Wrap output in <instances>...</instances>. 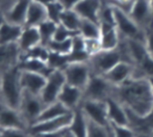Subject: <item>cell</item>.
<instances>
[{
	"instance_id": "obj_18",
	"label": "cell",
	"mask_w": 153,
	"mask_h": 137,
	"mask_svg": "<svg viewBox=\"0 0 153 137\" xmlns=\"http://www.w3.org/2000/svg\"><path fill=\"white\" fill-rule=\"evenodd\" d=\"M106 104L109 123L113 125L128 126V114L124 105L114 97L108 98Z\"/></svg>"
},
{
	"instance_id": "obj_12",
	"label": "cell",
	"mask_w": 153,
	"mask_h": 137,
	"mask_svg": "<svg viewBox=\"0 0 153 137\" xmlns=\"http://www.w3.org/2000/svg\"><path fill=\"white\" fill-rule=\"evenodd\" d=\"M128 14L143 30L153 23V12L149 0H134Z\"/></svg>"
},
{
	"instance_id": "obj_32",
	"label": "cell",
	"mask_w": 153,
	"mask_h": 137,
	"mask_svg": "<svg viewBox=\"0 0 153 137\" xmlns=\"http://www.w3.org/2000/svg\"><path fill=\"white\" fill-rule=\"evenodd\" d=\"M47 63L50 68H52L53 70H64L66 68V66L69 63L68 56L67 55L59 54V53L51 52L49 54V58L47 60Z\"/></svg>"
},
{
	"instance_id": "obj_34",
	"label": "cell",
	"mask_w": 153,
	"mask_h": 137,
	"mask_svg": "<svg viewBox=\"0 0 153 137\" xmlns=\"http://www.w3.org/2000/svg\"><path fill=\"white\" fill-rule=\"evenodd\" d=\"M88 137H113L111 125L109 127H102L90 122Z\"/></svg>"
},
{
	"instance_id": "obj_20",
	"label": "cell",
	"mask_w": 153,
	"mask_h": 137,
	"mask_svg": "<svg viewBox=\"0 0 153 137\" xmlns=\"http://www.w3.org/2000/svg\"><path fill=\"white\" fill-rule=\"evenodd\" d=\"M100 43L102 50H115L119 47L121 36L116 25L100 24Z\"/></svg>"
},
{
	"instance_id": "obj_15",
	"label": "cell",
	"mask_w": 153,
	"mask_h": 137,
	"mask_svg": "<svg viewBox=\"0 0 153 137\" xmlns=\"http://www.w3.org/2000/svg\"><path fill=\"white\" fill-rule=\"evenodd\" d=\"M133 72H134V66L132 63H129L127 61H120L103 76L113 85L118 86L130 79L133 76Z\"/></svg>"
},
{
	"instance_id": "obj_2",
	"label": "cell",
	"mask_w": 153,
	"mask_h": 137,
	"mask_svg": "<svg viewBox=\"0 0 153 137\" xmlns=\"http://www.w3.org/2000/svg\"><path fill=\"white\" fill-rule=\"evenodd\" d=\"M18 66H10L0 74V100L5 106L19 110L23 98Z\"/></svg>"
},
{
	"instance_id": "obj_6",
	"label": "cell",
	"mask_w": 153,
	"mask_h": 137,
	"mask_svg": "<svg viewBox=\"0 0 153 137\" xmlns=\"http://www.w3.org/2000/svg\"><path fill=\"white\" fill-rule=\"evenodd\" d=\"M68 84L85 89L91 78L92 71L88 61L85 63H70L62 70Z\"/></svg>"
},
{
	"instance_id": "obj_3",
	"label": "cell",
	"mask_w": 153,
	"mask_h": 137,
	"mask_svg": "<svg viewBox=\"0 0 153 137\" xmlns=\"http://www.w3.org/2000/svg\"><path fill=\"white\" fill-rule=\"evenodd\" d=\"M115 85H113L103 75L92 74L85 88L83 89V100L106 101L113 96Z\"/></svg>"
},
{
	"instance_id": "obj_1",
	"label": "cell",
	"mask_w": 153,
	"mask_h": 137,
	"mask_svg": "<svg viewBox=\"0 0 153 137\" xmlns=\"http://www.w3.org/2000/svg\"><path fill=\"white\" fill-rule=\"evenodd\" d=\"M111 97L121 102L129 111L141 116L147 114L153 107V89L148 78L131 77L115 86Z\"/></svg>"
},
{
	"instance_id": "obj_13",
	"label": "cell",
	"mask_w": 153,
	"mask_h": 137,
	"mask_svg": "<svg viewBox=\"0 0 153 137\" xmlns=\"http://www.w3.org/2000/svg\"><path fill=\"white\" fill-rule=\"evenodd\" d=\"M128 126L137 135H152L153 134V107L147 114L137 115L127 109Z\"/></svg>"
},
{
	"instance_id": "obj_47",
	"label": "cell",
	"mask_w": 153,
	"mask_h": 137,
	"mask_svg": "<svg viewBox=\"0 0 153 137\" xmlns=\"http://www.w3.org/2000/svg\"><path fill=\"white\" fill-rule=\"evenodd\" d=\"M30 137H32V136H30Z\"/></svg>"
},
{
	"instance_id": "obj_26",
	"label": "cell",
	"mask_w": 153,
	"mask_h": 137,
	"mask_svg": "<svg viewBox=\"0 0 153 137\" xmlns=\"http://www.w3.org/2000/svg\"><path fill=\"white\" fill-rule=\"evenodd\" d=\"M19 56H20V50L18 45H0V67L4 68L15 66L18 63Z\"/></svg>"
},
{
	"instance_id": "obj_28",
	"label": "cell",
	"mask_w": 153,
	"mask_h": 137,
	"mask_svg": "<svg viewBox=\"0 0 153 137\" xmlns=\"http://www.w3.org/2000/svg\"><path fill=\"white\" fill-rule=\"evenodd\" d=\"M81 20L82 19L80 18V16L74 10H65L64 13L62 14L61 21H59V24L64 25L69 30L78 33Z\"/></svg>"
},
{
	"instance_id": "obj_46",
	"label": "cell",
	"mask_w": 153,
	"mask_h": 137,
	"mask_svg": "<svg viewBox=\"0 0 153 137\" xmlns=\"http://www.w3.org/2000/svg\"><path fill=\"white\" fill-rule=\"evenodd\" d=\"M150 1V5H151V8H152V12H153V0H149Z\"/></svg>"
},
{
	"instance_id": "obj_30",
	"label": "cell",
	"mask_w": 153,
	"mask_h": 137,
	"mask_svg": "<svg viewBox=\"0 0 153 137\" xmlns=\"http://www.w3.org/2000/svg\"><path fill=\"white\" fill-rule=\"evenodd\" d=\"M57 23H54L50 20L45 21L44 23L38 26L39 31L41 34V44L44 46H48V44L53 40V35H54L55 29H56Z\"/></svg>"
},
{
	"instance_id": "obj_14",
	"label": "cell",
	"mask_w": 153,
	"mask_h": 137,
	"mask_svg": "<svg viewBox=\"0 0 153 137\" xmlns=\"http://www.w3.org/2000/svg\"><path fill=\"white\" fill-rule=\"evenodd\" d=\"M20 72V82L23 91L31 95L40 96L46 84V77L38 73L22 72V71Z\"/></svg>"
},
{
	"instance_id": "obj_21",
	"label": "cell",
	"mask_w": 153,
	"mask_h": 137,
	"mask_svg": "<svg viewBox=\"0 0 153 137\" xmlns=\"http://www.w3.org/2000/svg\"><path fill=\"white\" fill-rule=\"evenodd\" d=\"M19 70L22 72H31V73H38L43 76L47 77L53 72V68L48 66L46 61H43L38 58H31V57H24L20 58L17 63Z\"/></svg>"
},
{
	"instance_id": "obj_8",
	"label": "cell",
	"mask_w": 153,
	"mask_h": 137,
	"mask_svg": "<svg viewBox=\"0 0 153 137\" xmlns=\"http://www.w3.org/2000/svg\"><path fill=\"white\" fill-rule=\"evenodd\" d=\"M66 83V77L62 70H54L47 77L46 84L40 95L41 99L46 106L57 101L59 94Z\"/></svg>"
},
{
	"instance_id": "obj_41",
	"label": "cell",
	"mask_w": 153,
	"mask_h": 137,
	"mask_svg": "<svg viewBox=\"0 0 153 137\" xmlns=\"http://www.w3.org/2000/svg\"><path fill=\"white\" fill-rule=\"evenodd\" d=\"M65 10H74V7L81 1V0H59Z\"/></svg>"
},
{
	"instance_id": "obj_11",
	"label": "cell",
	"mask_w": 153,
	"mask_h": 137,
	"mask_svg": "<svg viewBox=\"0 0 153 137\" xmlns=\"http://www.w3.org/2000/svg\"><path fill=\"white\" fill-rule=\"evenodd\" d=\"M0 128L1 129H22L28 131V124L21 112L7 107L0 102Z\"/></svg>"
},
{
	"instance_id": "obj_4",
	"label": "cell",
	"mask_w": 153,
	"mask_h": 137,
	"mask_svg": "<svg viewBox=\"0 0 153 137\" xmlns=\"http://www.w3.org/2000/svg\"><path fill=\"white\" fill-rule=\"evenodd\" d=\"M114 8H115L116 27L119 31L120 36L122 38H129V40H137L145 42V30H143L131 19L128 13L115 5H114Z\"/></svg>"
},
{
	"instance_id": "obj_31",
	"label": "cell",
	"mask_w": 153,
	"mask_h": 137,
	"mask_svg": "<svg viewBox=\"0 0 153 137\" xmlns=\"http://www.w3.org/2000/svg\"><path fill=\"white\" fill-rule=\"evenodd\" d=\"M72 38H69V40L66 41H61V42L51 41L47 47H48V49L51 52H55L62 55H68L72 51Z\"/></svg>"
},
{
	"instance_id": "obj_22",
	"label": "cell",
	"mask_w": 153,
	"mask_h": 137,
	"mask_svg": "<svg viewBox=\"0 0 153 137\" xmlns=\"http://www.w3.org/2000/svg\"><path fill=\"white\" fill-rule=\"evenodd\" d=\"M29 3L30 0H18L16 3L13 4L12 7L4 14L6 22L24 26Z\"/></svg>"
},
{
	"instance_id": "obj_42",
	"label": "cell",
	"mask_w": 153,
	"mask_h": 137,
	"mask_svg": "<svg viewBox=\"0 0 153 137\" xmlns=\"http://www.w3.org/2000/svg\"><path fill=\"white\" fill-rule=\"evenodd\" d=\"M31 1H34V2H36V3H40L44 6H47L50 3H52L53 1H55V0H31Z\"/></svg>"
},
{
	"instance_id": "obj_36",
	"label": "cell",
	"mask_w": 153,
	"mask_h": 137,
	"mask_svg": "<svg viewBox=\"0 0 153 137\" xmlns=\"http://www.w3.org/2000/svg\"><path fill=\"white\" fill-rule=\"evenodd\" d=\"M76 34H77V32H74V31L69 30V29L66 28L64 25L57 24L52 41H57V42H61V41H66V40H69V38H72L73 36L76 35Z\"/></svg>"
},
{
	"instance_id": "obj_38",
	"label": "cell",
	"mask_w": 153,
	"mask_h": 137,
	"mask_svg": "<svg viewBox=\"0 0 153 137\" xmlns=\"http://www.w3.org/2000/svg\"><path fill=\"white\" fill-rule=\"evenodd\" d=\"M31 135L27 130L22 129H1L0 137H30Z\"/></svg>"
},
{
	"instance_id": "obj_23",
	"label": "cell",
	"mask_w": 153,
	"mask_h": 137,
	"mask_svg": "<svg viewBox=\"0 0 153 137\" xmlns=\"http://www.w3.org/2000/svg\"><path fill=\"white\" fill-rule=\"evenodd\" d=\"M89 124L88 117L80 107H78L73 111V119L68 129L74 137H88Z\"/></svg>"
},
{
	"instance_id": "obj_19",
	"label": "cell",
	"mask_w": 153,
	"mask_h": 137,
	"mask_svg": "<svg viewBox=\"0 0 153 137\" xmlns=\"http://www.w3.org/2000/svg\"><path fill=\"white\" fill-rule=\"evenodd\" d=\"M41 42H42L41 41V34L38 27L24 26L20 38L17 43L19 50H20V54L26 53L30 49L40 45Z\"/></svg>"
},
{
	"instance_id": "obj_5",
	"label": "cell",
	"mask_w": 153,
	"mask_h": 137,
	"mask_svg": "<svg viewBox=\"0 0 153 137\" xmlns=\"http://www.w3.org/2000/svg\"><path fill=\"white\" fill-rule=\"evenodd\" d=\"M120 61H123V56L117 48L115 50H101L99 53L90 57L88 63L92 74L104 75Z\"/></svg>"
},
{
	"instance_id": "obj_27",
	"label": "cell",
	"mask_w": 153,
	"mask_h": 137,
	"mask_svg": "<svg viewBox=\"0 0 153 137\" xmlns=\"http://www.w3.org/2000/svg\"><path fill=\"white\" fill-rule=\"evenodd\" d=\"M69 112H72V111H71L70 109L67 108V107L65 106L64 104H62L59 101H56V102L52 103V104L47 105L33 124L41 123V122H45V121H48V119H55V117L62 116V115H65ZM33 124H32V125H33Z\"/></svg>"
},
{
	"instance_id": "obj_29",
	"label": "cell",
	"mask_w": 153,
	"mask_h": 137,
	"mask_svg": "<svg viewBox=\"0 0 153 137\" xmlns=\"http://www.w3.org/2000/svg\"><path fill=\"white\" fill-rule=\"evenodd\" d=\"M78 33L83 38H99L101 33L100 24L94 22V21L82 19Z\"/></svg>"
},
{
	"instance_id": "obj_37",
	"label": "cell",
	"mask_w": 153,
	"mask_h": 137,
	"mask_svg": "<svg viewBox=\"0 0 153 137\" xmlns=\"http://www.w3.org/2000/svg\"><path fill=\"white\" fill-rule=\"evenodd\" d=\"M85 49L90 57L102 50L100 38H85Z\"/></svg>"
},
{
	"instance_id": "obj_10",
	"label": "cell",
	"mask_w": 153,
	"mask_h": 137,
	"mask_svg": "<svg viewBox=\"0 0 153 137\" xmlns=\"http://www.w3.org/2000/svg\"><path fill=\"white\" fill-rule=\"evenodd\" d=\"M73 119V111L62 116L55 117L48 121L36 123L29 126L28 132L30 135H36L40 133H49V132H57L62 130L68 129L71 122Z\"/></svg>"
},
{
	"instance_id": "obj_40",
	"label": "cell",
	"mask_w": 153,
	"mask_h": 137,
	"mask_svg": "<svg viewBox=\"0 0 153 137\" xmlns=\"http://www.w3.org/2000/svg\"><path fill=\"white\" fill-rule=\"evenodd\" d=\"M67 130L65 129L62 131H57V132H49V133H40V134H36V135H31L32 137H64V135L66 134Z\"/></svg>"
},
{
	"instance_id": "obj_43",
	"label": "cell",
	"mask_w": 153,
	"mask_h": 137,
	"mask_svg": "<svg viewBox=\"0 0 153 137\" xmlns=\"http://www.w3.org/2000/svg\"><path fill=\"white\" fill-rule=\"evenodd\" d=\"M4 22H5V16H4V14H2V13L0 12V26H1Z\"/></svg>"
},
{
	"instance_id": "obj_35",
	"label": "cell",
	"mask_w": 153,
	"mask_h": 137,
	"mask_svg": "<svg viewBox=\"0 0 153 137\" xmlns=\"http://www.w3.org/2000/svg\"><path fill=\"white\" fill-rule=\"evenodd\" d=\"M111 125L113 137H137V134L129 126Z\"/></svg>"
},
{
	"instance_id": "obj_7",
	"label": "cell",
	"mask_w": 153,
	"mask_h": 137,
	"mask_svg": "<svg viewBox=\"0 0 153 137\" xmlns=\"http://www.w3.org/2000/svg\"><path fill=\"white\" fill-rule=\"evenodd\" d=\"M79 107L90 122L96 124V125L102 126V127H109L111 126L106 101L82 100Z\"/></svg>"
},
{
	"instance_id": "obj_33",
	"label": "cell",
	"mask_w": 153,
	"mask_h": 137,
	"mask_svg": "<svg viewBox=\"0 0 153 137\" xmlns=\"http://www.w3.org/2000/svg\"><path fill=\"white\" fill-rule=\"evenodd\" d=\"M46 8H47V14H48V20L59 24V21H61L62 14L65 10V7L62 5L61 2L59 0H55L52 3L47 5Z\"/></svg>"
},
{
	"instance_id": "obj_9",
	"label": "cell",
	"mask_w": 153,
	"mask_h": 137,
	"mask_svg": "<svg viewBox=\"0 0 153 137\" xmlns=\"http://www.w3.org/2000/svg\"><path fill=\"white\" fill-rule=\"evenodd\" d=\"M45 107L46 105L42 101L40 96L31 95L23 91V98L19 111L23 115L28 126H31L36 121Z\"/></svg>"
},
{
	"instance_id": "obj_24",
	"label": "cell",
	"mask_w": 153,
	"mask_h": 137,
	"mask_svg": "<svg viewBox=\"0 0 153 137\" xmlns=\"http://www.w3.org/2000/svg\"><path fill=\"white\" fill-rule=\"evenodd\" d=\"M47 20H48V14L46 6L30 0L24 26L38 27Z\"/></svg>"
},
{
	"instance_id": "obj_45",
	"label": "cell",
	"mask_w": 153,
	"mask_h": 137,
	"mask_svg": "<svg viewBox=\"0 0 153 137\" xmlns=\"http://www.w3.org/2000/svg\"><path fill=\"white\" fill-rule=\"evenodd\" d=\"M149 80H150V83H151V86H152V89H153V77L152 78H149Z\"/></svg>"
},
{
	"instance_id": "obj_16",
	"label": "cell",
	"mask_w": 153,
	"mask_h": 137,
	"mask_svg": "<svg viewBox=\"0 0 153 137\" xmlns=\"http://www.w3.org/2000/svg\"><path fill=\"white\" fill-rule=\"evenodd\" d=\"M82 100H83L82 89L66 83L65 86L62 87L61 94H59L57 101H59L62 104H64L71 111H74L75 109L80 106Z\"/></svg>"
},
{
	"instance_id": "obj_39",
	"label": "cell",
	"mask_w": 153,
	"mask_h": 137,
	"mask_svg": "<svg viewBox=\"0 0 153 137\" xmlns=\"http://www.w3.org/2000/svg\"><path fill=\"white\" fill-rule=\"evenodd\" d=\"M145 45L149 55L153 58V23L145 29Z\"/></svg>"
},
{
	"instance_id": "obj_17",
	"label": "cell",
	"mask_w": 153,
	"mask_h": 137,
	"mask_svg": "<svg viewBox=\"0 0 153 137\" xmlns=\"http://www.w3.org/2000/svg\"><path fill=\"white\" fill-rule=\"evenodd\" d=\"M103 5V0H81L74 10L81 19L99 23V13Z\"/></svg>"
},
{
	"instance_id": "obj_44",
	"label": "cell",
	"mask_w": 153,
	"mask_h": 137,
	"mask_svg": "<svg viewBox=\"0 0 153 137\" xmlns=\"http://www.w3.org/2000/svg\"><path fill=\"white\" fill-rule=\"evenodd\" d=\"M64 137H74V136L72 135V133H71V132L69 131V129H68V130H67V132H66V134L64 135Z\"/></svg>"
},
{
	"instance_id": "obj_25",
	"label": "cell",
	"mask_w": 153,
	"mask_h": 137,
	"mask_svg": "<svg viewBox=\"0 0 153 137\" xmlns=\"http://www.w3.org/2000/svg\"><path fill=\"white\" fill-rule=\"evenodd\" d=\"M21 25H16L10 22H4L0 26V45H14L17 44L23 31Z\"/></svg>"
}]
</instances>
